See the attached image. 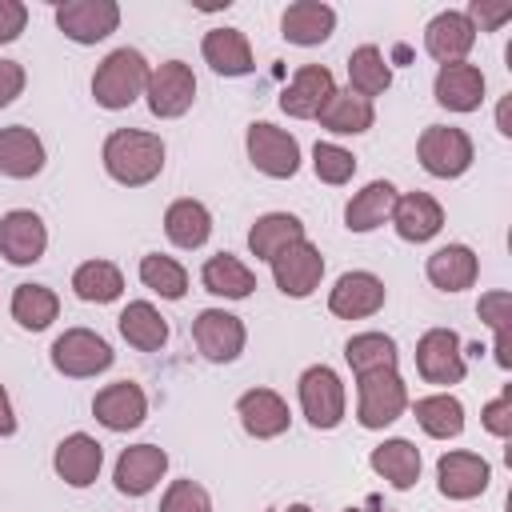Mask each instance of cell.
<instances>
[{"label":"cell","instance_id":"e0dca14e","mask_svg":"<svg viewBox=\"0 0 512 512\" xmlns=\"http://www.w3.org/2000/svg\"><path fill=\"white\" fill-rule=\"evenodd\" d=\"M488 484H492V468H488V460H484L480 452L456 448V452H444V456L436 460V488H440V496H448V500H472V496H480Z\"/></svg>","mask_w":512,"mask_h":512},{"label":"cell","instance_id":"7bdbcfd3","mask_svg":"<svg viewBox=\"0 0 512 512\" xmlns=\"http://www.w3.org/2000/svg\"><path fill=\"white\" fill-rule=\"evenodd\" d=\"M160 512H212V496L196 480H172L160 496Z\"/></svg>","mask_w":512,"mask_h":512},{"label":"cell","instance_id":"f907efd6","mask_svg":"<svg viewBox=\"0 0 512 512\" xmlns=\"http://www.w3.org/2000/svg\"><path fill=\"white\" fill-rule=\"evenodd\" d=\"M288 512H312L308 504H288Z\"/></svg>","mask_w":512,"mask_h":512},{"label":"cell","instance_id":"74e56055","mask_svg":"<svg viewBox=\"0 0 512 512\" xmlns=\"http://www.w3.org/2000/svg\"><path fill=\"white\" fill-rule=\"evenodd\" d=\"M60 316V296L48 284H16L12 292V320L28 332H44Z\"/></svg>","mask_w":512,"mask_h":512},{"label":"cell","instance_id":"9a60e30c","mask_svg":"<svg viewBox=\"0 0 512 512\" xmlns=\"http://www.w3.org/2000/svg\"><path fill=\"white\" fill-rule=\"evenodd\" d=\"M168 472V452L160 444H132L116 456L112 480L120 496H148Z\"/></svg>","mask_w":512,"mask_h":512},{"label":"cell","instance_id":"681fc988","mask_svg":"<svg viewBox=\"0 0 512 512\" xmlns=\"http://www.w3.org/2000/svg\"><path fill=\"white\" fill-rule=\"evenodd\" d=\"M508 108H512V100L504 96V100H500V108H496V128H500V136H512V124H508Z\"/></svg>","mask_w":512,"mask_h":512},{"label":"cell","instance_id":"ffe728a7","mask_svg":"<svg viewBox=\"0 0 512 512\" xmlns=\"http://www.w3.org/2000/svg\"><path fill=\"white\" fill-rule=\"evenodd\" d=\"M336 92V80L324 64H300L288 80V88L280 92V108L296 120H316L320 108L328 104V96Z\"/></svg>","mask_w":512,"mask_h":512},{"label":"cell","instance_id":"ac0fdd59","mask_svg":"<svg viewBox=\"0 0 512 512\" xmlns=\"http://www.w3.org/2000/svg\"><path fill=\"white\" fill-rule=\"evenodd\" d=\"M236 416H240V428L256 440H276L288 432L292 424V412H288V400L272 388H248L240 400H236Z\"/></svg>","mask_w":512,"mask_h":512},{"label":"cell","instance_id":"277c9868","mask_svg":"<svg viewBox=\"0 0 512 512\" xmlns=\"http://www.w3.org/2000/svg\"><path fill=\"white\" fill-rule=\"evenodd\" d=\"M416 160L428 176L436 180H456L472 168L476 160V148H472V136L464 128H452V124H428L416 140Z\"/></svg>","mask_w":512,"mask_h":512},{"label":"cell","instance_id":"83f0119b","mask_svg":"<svg viewBox=\"0 0 512 512\" xmlns=\"http://www.w3.org/2000/svg\"><path fill=\"white\" fill-rule=\"evenodd\" d=\"M164 236H168L176 248H184V252L204 248L208 236H212V212H208V204H200V200H192V196L172 200L168 212H164Z\"/></svg>","mask_w":512,"mask_h":512},{"label":"cell","instance_id":"1f68e13d","mask_svg":"<svg viewBox=\"0 0 512 512\" xmlns=\"http://www.w3.org/2000/svg\"><path fill=\"white\" fill-rule=\"evenodd\" d=\"M316 120H320V128H328L336 136H360V132H368L376 124V108H372V100H364V96H356L348 88H336Z\"/></svg>","mask_w":512,"mask_h":512},{"label":"cell","instance_id":"7a4b0ae2","mask_svg":"<svg viewBox=\"0 0 512 512\" xmlns=\"http://www.w3.org/2000/svg\"><path fill=\"white\" fill-rule=\"evenodd\" d=\"M148 76H152V64L144 60L140 48H116L92 72V100L108 112H120L144 96Z\"/></svg>","mask_w":512,"mask_h":512},{"label":"cell","instance_id":"4316f807","mask_svg":"<svg viewBox=\"0 0 512 512\" xmlns=\"http://www.w3.org/2000/svg\"><path fill=\"white\" fill-rule=\"evenodd\" d=\"M424 276H428L432 288H440V292H464V288L476 284L480 260H476V252H472L468 244H444V248H436V252L428 256Z\"/></svg>","mask_w":512,"mask_h":512},{"label":"cell","instance_id":"2e32d148","mask_svg":"<svg viewBox=\"0 0 512 512\" xmlns=\"http://www.w3.org/2000/svg\"><path fill=\"white\" fill-rule=\"evenodd\" d=\"M92 416L108 428V432H132L144 424L148 416V396L140 384L132 380H116V384H104L96 396H92Z\"/></svg>","mask_w":512,"mask_h":512},{"label":"cell","instance_id":"603a6c76","mask_svg":"<svg viewBox=\"0 0 512 512\" xmlns=\"http://www.w3.org/2000/svg\"><path fill=\"white\" fill-rule=\"evenodd\" d=\"M472 44H476V28H472V20H468L464 12H456V8L436 12V16L428 20V28H424V48H428V56L440 60V64L464 60V56L472 52Z\"/></svg>","mask_w":512,"mask_h":512},{"label":"cell","instance_id":"f546056e","mask_svg":"<svg viewBox=\"0 0 512 512\" xmlns=\"http://www.w3.org/2000/svg\"><path fill=\"white\" fill-rule=\"evenodd\" d=\"M296 240H304V220L300 216H292V212H264V216H256V224L248 228V252L256 256V260H276L288 244H296Z\"/></svg>","mask_w":512,"mask_h":512},{"label":"cell","instance_id":"7c38bea8","mask_svg":"<svg viewBox=\"0 0 512 512\" xmlns=\"http://www.w3.org/2000/svg\"><path fill=\"white\" fill-rule=\"evenodd\" d=\"M384 300H388L384 280H380L376 272L356 268V272H344V276L332 284V292H328V312L340 316V320H368V316H376V312L384 308Z\"/></svg>","mask_w":512,"mask_h":512},{"label":"cell","instance_id":"8fae6325","mask_svg":"<svg viewBox=\"0 0 512 512\" xmlns=\"http://www.w3.org/2000/svg\"><path fill=\"white\" fill-rule=\"evenodd\" d=\"M272 280H276V288H280L284 296H292V300L312 296V292L320 288V280H324V256H320V248H316L308 236L296 240V244H288V248L272 260Z\"/></svg>","mask_w":512,"mask_h":512},{"label":"cell","instance_id":"5bb4252c","mask_svg":"<svg viewBox=\"0 0 512 512\" xmlns=\"http://www.w3.org/2000/svg\"><path fill=\"white\" fill-rule=\"evenodd\" d=\"M48 248V228L32 208H12L0 216V256L16 268H28L44 260Z\"/></svg>","mask_w":512,"mask_h":512},{"label":"cell","instance_id":"d6986e66","mask_svg":"<svg viewBox=\"0 0 512 512\" xmlns=\"http://www.w3.org/2000/svg\"><path fill=\"white\" fill-rule=\"evenodd\" d=\"M52 468L68 488H88V484H96V476L104 468V444L88 432H72L56 444Z\"/></svg>","mask_w":512,"mask_h":512},{"label":"cell","instance_id":"d590c367","mask_svg":"<svg viewBox=\"0 0 512 512\" xmlns=\"http://www.w3.org/2000/svg\"><path fill=\"white\" fill-rule=\"evenodd\" d=\"M388 88H392L388 56H384L376 44H360V48L348 56V92L372 100V96H384Z\"/></svg>","mask_w":512,"mask_h":512},{"label":"cell","instance_id":"f6af8a7d","mask_svg":"<svg viewBox=\"0 0 512 512\" xmlns=\"http://www.w3.org/2000/svg\"><path fill=\"white\" fill-rule=\"evenodd\" d=\"M464 16L472 20V28H476V32H496L500 24H508V20H512V4H488V0H472Z\"/></svg>","mask_w":512,"mask_h":512},{"label":"cell","instance_id":"7402d4cb","mask_svg":"<svg viewBox=\"0 0 512 512\" xmlns=\"http://www.w3.org/2000/svg\"><path fill=\"white\" fill-rule=\"evenodd\" d=\"M432 92H436V104L448 108V112H476L484 104V72L468 60L440 64V72L432 80Z\"/></svg>","mask_w":512,"mask_h":512},{"label":"cell","instance_id":"836d02e7","mask_svg":"<svg viewBox=\"0 0 512 512\" xmlns=\"http://www.w3.org/2000/svg\"><path fill=\"white\" fill-rule=\"evenodd\" d=\"M116 328H120V336H124L136 352H160V348L168 344V320H164L160 308L148 304V300H132V304L116 316Z\"/></svg>","mask_w":512,"mask_h":512},{"label":"cell","instance_id":"30bf717a","mask_svg":"<svg viewBox=\"0 0 512 512\" xmlns=\"http://www.w3.org/2000/svg\"><path fill=\"white\" fill-rule=\"evenodd\" d=\"M56 28L72 44H100L120 28L116 0H64L56 4Z\"/></svg>","mask_w":512,"mask_h":512},{"label":"cell","instance_id":"8d00e7d4","mask_svg":"<svg viewBox=\"0 0 512 512\" xmlns=\"http://www.w3.org/2000/svg\"><path fill=\"white\" fill-rule=\"evenodd\" d=\"M72 292L84 304H112L124 292V272L112 260H84L72 272Z\"/></svg>","mask_w":512,"mask_h":512},{"label":"cell","instance_id":"60d3db41","mask_svg":"<svg viewBox=\"0 0 512 512\" xmlns=\"http://www.w3.org/2000/svg\"><path fill=\"white\" fill-rule=\"evenodd\" d=\"M512 312V292L496 288V292H484L480 304H476V316L496 332V364L500 368H512V356H508V316Z\"/></svg>","mask_w":512,"mask_h":512},{"label":"cell","instance_id":"cb8c5ba5","mask_svg":"<svg viewBox=\"0 0 512 512\" xmlns=\"http://www.w3.org/2000/svg\"><path fill=\"white\" fill-rule=\"evenodd\" d=\"M44 160H48L44 140L32 128H24V124L0 128V176H8V180H32V176L44 172Z\"/></svg>","mask_w":512,"mask_h":512},{"label":"cell","instance_id":"b9f144b4","mask_svg":"<svg viewBox=\"0 0 512 512\" xmlns=\"http://www.w3.org/2000/svg\"><path fill=\"white\" fill-rule=\"evenodd\" d=\"M312 172L324 180V184H348L352 180V172H356V156L348 152V148H340V144H332V140H320L316 148H312Z\"/></svg>","mask_w":512,"mask_h":512},{"label":"cell","instance_id":"7dc6e473","mask_svg":"<svg viewBox=\"0 0 512 512\" xmlns=\"http://www.w3.org/2000/svg\"><path fill=\"white\" fill-rule=\"evenodd\" d=\"M28 84V72L20 60H0V108H8Z\"/></svg>","mask_w":512,"mask_h":512},{"label":"cell","instance_id":"6da1fadb","mask_svg":"<svg viewBox=\"0 0 512 512\" xmlns=\"http://www.w3.org/2000/svg\"><path fill=\"white\" fill-rule=\"evenodd\" d=\"M104 172L124 188H144L164 172V140L144 128H116L100 148Z\"/></svg>","mask_w":512,"mask_h":512},{"label":"cell","instance_id":"f1b7e54d","mask_svg":"<svg viewBox=\"0 0 512 512\" xmlns=\"http://www.w3.org/2000/svg\"><path fill=\"white\" fill-rule=\"evenodd\" d=\"M396 184L392 180H372L364 184L348 204H344V228L348 232H376L388 216H392V204H396Z\"/></svg>","mask_w":512,"mask_h":512},{"label":"cell","instance_id":"5b68a950","mask_svg":"<svg viewBox=\"0 0 512 512\" xmlns=\"http://www.w3.org/2000/svg\"><path fill=\"white\" fill-rule=\"evenodd\" d=\"M52 368L60 372V376H68V380H88V376H100V372H108L112 368V360H116V352H112V344L100 336V332H92V328H64L56 340H52Z\"/></svg>","mask_w":512,"mask_h":512},{"label":"cell","instance_id":"9c48e42d","mask_svg":"<svg viewBox=\"0 0 512 512\" xmlns=\"http://www.w3.org/2000/svg\"><path fill=\"white\" fill-rule=\"evenodd\" d=\"M144 100H148V112L156 120H176L192 108L196 100V76L184 60H164L152 68L148 76V88H144Z\"/></svg>","mask_w":512,"mask_h":512},{"label":"cell","instance_id":"816d5d0a","mask_svg":"<svg viewBox=\"0 0 512 512\" xmlns=\"http://www.w3.org/2000/svg\"><path fill=\"white\" fill-rule=\"evenodd\" d=\"M344 512H388V508H344Z\"/></svg>","mask_w":512,"mask_h":512},{"label":"cell","instance_id":"ab89813d","mask_svg":"<svg viewBox=\"0 0 512 512\" xmlns=\"http://www.w3.org/2000/svg\"><path fill=\"white\" fill-rule=\"evenodd\" d=\"M140 284L152 288L160 300H184L188 292V268L172 256H160V252H148L140 260Z\"/></svg>","mask_w":512,"mask_h":512},{"label":"cell","instance_id":"c3c4849f","mask_svg":"<svg viewBox=\"0 0 512 512\" xmlns=\"http://www.w3.org/2000/svg\"><path fill=\"white\" fill-rule=\"evenodd\" d=\"M12 432H16V412H12V400H8V392L0 384V440L12 436Z\"/></svg>","mask_w":512,"mask_h":512},{"label":"cell","instance_id":"44dd1931","mask_svg":"<svg viewBox=\"0 0 512 512\" xmlns=\"http://www.w3.org/2000/svg\"><path fill=\"white\" fill-rule=\"evenodd\" d=\"M388 220H392V228H396L400 240H408V244H428V240L444 228V208H440V200L428 196V192H404V196H396Z\"/></svg>","mask_w":512,"mask_h":512},{"label":"cell","instance_id":"4fadbf2b","mask_svg":"<svg viewBox=\"0 0 512 512\" xmlns=\"http://www.w3.org/2000/svg\"><path fill=\"white\" fill-rule=\"evenodd\" d=\"M464 348L452 328H428L416 340V372L428 384H460L464 380Z\"/></svg>","mask_w":512,"mask_h":512},{"label":"cell","instance_id":"4dcf8cb0","mask_svg":"<svg viewBox=\"0 0 512 512\" xmlns=\"http://www.w3.org/2000/svg\"><path fill=\"white\" fill-rule=\"evenodd\" d=\"M368 464H372V472H376V476H384L392 488L408 492V488L420 480V464H424V460H420V448H416L412 440L392 436V440H384V444H376V448H372Z\"/></svg>","mask_w":512,"mask_h":512},{"label":"cell","instance_id":"3957f363","mask_svg":"<svg viewBox=\"0 0 512 512\" xmlns=\"http://www.w3.org/2000/svg\"><path fill=\"white\" fill-rule=\"evenodd\" d=\"M408 408V384L396 368L384 372H368L356 376V420L368 432H380L388 424H396Z\"/></svg>","mask_w":512,"mask_h":512},{"label":"cell","instance_id":"ee69618b","mask_svg":"<svg viewBox=\"0 0 512 512\" xmlns=\"http://www.w3.org/2000/svg\"><path fill=\"white\" fill-rule=\"evenodd\" d=\"M480 420H484V428H488L492 436H500V440H508V436H512V384H504V388H500V396L484 404Z\"/></svg>","mask_w":512,"mask_h":512},{"label":"cell","instance_id":"e575fe53","mask_svg":"<svg viewBox=\"0 0 512 512\" xmlns=\"http://www.w3.org/2000/svg\"><path fill=\"white\" fill-rule=\"evenodd\" d=\"M412 416L416 424L424 428V436L432 440H452L464 432V404L452 396V392H432V396H420L412 404Z\"/></svg>","mask_w":512,"mask_h":512},{"label":"cell","instance_id":"f35d334b","mask_svg":"<svg viewBox=\"0 0 512 512\" xmlns=\"http://www.w3.org/2000/svg\"><path fill=\"white\" fill-rule=\"evenodd\" d=\"M344 360L356 376H368V372H384V368H396L400 352H396V340L384 336V332H356L348 344H344Z\"/></svg>","mask_w":512,"mask_h":512},{"label":"cell","instance_id":"484cf974","mask_svg":"<svg viewBox=\"0 0 512 512\" xmlns=\"http://www.w3.org/2000/svg\"><path fill=\"white\" fill-rule=\"evenodd\" d=\"M200 52H204V60H208V68L216 76H248L256 68L252 44H248V36L240 28H212V32H204Z\"/></svg>","mask_w":512,"mask_h":512},{"label":"cell","instance_id":"52a82bcc","mask_svg":"<svg viewBox=\"0 0 512 512\" xmlns=\"http://www.w3.org/2000/svg\"><path fill=\"white\" fill-rule=\"evenodd\" d=\"M244 148L256 172L272 176V180H292L300 172V140L268 120H252L244 132Z\"/></svg>","mask_w":512,"mask_h":512},{"label":"cell","instance_id":"d6a6232c","mask_svg":"<svg viewBox=\"0 0 512 512\" xmlns=\"http://www.w3.org/2000/svg\"><path fill=\"white\" fill-rule=\"evenodd\" d=\"M200 284H204L212 296H224V300H248L252 288H256V276H252V268H248L240 256H232V252H216V256L204 260V268H200Z\"/></svg>","mask_w":512,"mask_h":512},{"label":"cell","instance_id":"8992f818","mask_svg":"<svg viewBox=\"0 0 512 512\" xmlns=\"http://www.w3.org/2000/svg\"><path fill=\"white\" fill-rule=\"evenodd\" d=\"M296 392H300V412H304V420H308L316 432L340 428L348 396H344V380L336 376V368H328V364L304 368Z\"/></svg>","mask_w":512,"mask_h":512},{"label":"cell","instance_id":"d4e9b609","mask_svg":"<svg viewBox=\"0 0 512 512\" xmlns=\"http://www.w3.org/2000/svg\"><path fill=\"white\" fill-rule=\"evenodd\" d=\"M332 28H336V8H328L320 0H296L280 16V36L288 44H300V48L324 44L332 36Z\"/></svg>","mask_w":512,"mask_h":512},{"label":"cell","instance_id":"ba28073f","mask_svg":"<svg viewBox=\"0 0 512 512\" xmlns=\"http://www.w3.org/2000/svg\"><path fill=\"white\" fill-rule=\"evenodd\" d=\"M192 340L208 364H232V360H240V352L248 344V328L240 316H232L224 308H204L192 320Z\"/></svg>","mask_w":512,"mask_h":512},{"label":"cell","instance_id":"bcb514c9","mask_svg":"<svg viewBox=\"0 0 512 512\" xmlns=\"http://www.w3.org/2000/svg\"><path fill=\"white\" fill-rule=\"evenodd\" d=\"M24 24H28V4H20V0H0V44L20 40Z\"/></svg>","mask_w":512,"mask_h":512}]
</instances>
